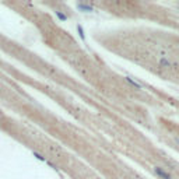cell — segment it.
I'll return each instance as SVG.
<instances>
[{
    "label": "cell",
    "mask_w": 179,
    "mask_h": 179,
    "mask_svg": "<svg viewBox=\"0 0 179 179\" xmlns=\"http://www.w3.org/2000/svg\"><path fill=\"white\" fill-rule=\"evenodd\" d=\"M153 171H154V173H155V175H157L160 179H172L171 173H168L165 169H164V168H161V166H154Z\"/></svg>",
    "instance_id": "obj_1"
}]
</instances>
